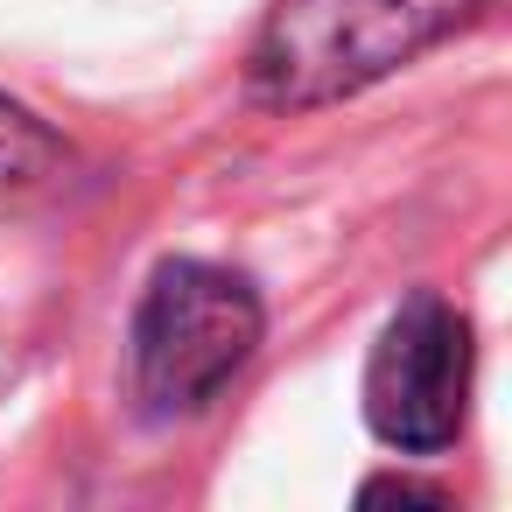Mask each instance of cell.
<instances>
[{
  "instance_id": "6da1fadb",
  "label": "cell",
  "mask_w": 512,
  "mask_h": 512,
  "mask_svg": "<svg viewBox=\"0 0 512 512\" xmlns=\"http://www.w3.org/2000/svg\"><path fill=\"white\" fill-rule=\"evenodd\" d=\"M477 8L491 0H274L246 85L260 106H330L442 43Z\"/></svg>"
},
{
  "instance_id": "7a4b0ae2",
  "label": "cell",
  "mask_w": 512,
  "mask_h": 512,
  "mask_svg": "<svg viewBox=\"0 0 512 512\" xmlns=\"http://www.w3.org/2000/svg\"><path fill=\"white\" fill-rule=\"evenodd\" d=\"M260 344V302L239 274L225 267H204V260H169L148 295H141V316H134V379H141V400L176 414V407H197L211 400L239 365L246 351Z\"/></svg>"
},
{
  "instance_id": "3957f363",
  "label": "cell",
  "mask_w": 512,
  "mask_h": 512,
  "mask_svg": "<svg viewBox=\"0 0 512 512\" xmlns=\"http://www.w3.org/2000/svg\"><path fill=\"white\" fill-rule=\"evenodd\" d=\"M470 400V323L442 295H414L372 344L365 365V421L379 442L428 456L449 449Z\"/></svg>"
},
{
  "instance_id": "277c9868",
  "label": "cell",
  "mask_w": 512,
  "mask_h": 512,
  "mask_svg": "<svg viewBox=\"0 0 512 512\" xmlns=\"http://www.w3.org/2000/svg\"><path fill=\"white\" fill-rule=\"evenodd\" d=\"M50 162H57V134H50L36 113H22V106L0 99V190L36 183Z\"/></svg>"
},
{
  "instance_id": "5b68a950",
  "label": "cell",
  "mask_w": 512,
  "mask_h": 512,
  "mask_svg": "<svg viewBox=\"0 0 512 512\" xmlns=\"http://www.w3.org/2000/svg\"><path fill=\"white\" fill-rule=\"evenodd\" d=\"M379 498H400V505H449L442 491H421V484H400V477H386V484H365V505H379Z\"/></svg>"
}]
</instances>
